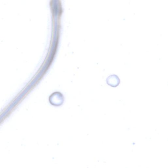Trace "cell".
<instances>
[{"instance_id": "1", "label": "cell", "mask_w": 168, "mask_h": 168, "mask_svg": "<svg viewBox=\"0 0 168 168\" xmlns=\"http://www.w3.org/2000/svg\"><path fill=\"white\" fill-rule=\"evenodd\" d=\"M107 85L112 87L118 86L120 83V80L116 75H112L109 76L106 79Z\"/></svg>"}]
</instances>
